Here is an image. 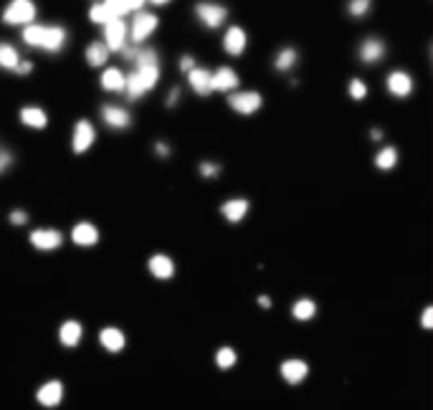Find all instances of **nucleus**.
I'll return each mask as SVG.
<instances>
[{
    "label": "nucleus",
    "instance_id": "nucleus-2",
    "mask_svg": "<svg viewBox=\"0 0 433 410\" xmlns=\"http://www.w3.org/2000/svg\"><path fill=\"white\" fill-rule=\"evenodd\" d=\"M158 25H160V18L155 16V13H150V10H137V13H132V21L127 25V39L132 41L134 46H142L152 33L158 31Z\"/></svg>",
    "mask_w": 433,
    "mask_h": 410
},
{
    "label": "nucleus",
    "instance_id": "nucleus-38",
    "mask_svg": "<svg viewBox=\"0 0 433 410\" xmlns=\"http://www.w3.org/2000/svg\"><path fill=\"white\" fill-rule=\"evenodd\" d=\"M155 155L160 157V160H167V157H170V152H173V150H170V145H167V142H155Z\"/></svg>",
    "mask_w": 433,
    "mask_h": 410
},
{
    "label": "nucleus",
    "instance_id": "nucleus-34",
    "mask_svg": "<svg viewBox=\"0 0 433 410\" xmlns=\"http://www.w3.org/2000/svg\"><path fill=\"white\" fill-rule=\"evenodd\" d=\"M198 175L203 180H215L221 175V165L218 163H211V160H203V163L198 165Z\"/></svg>",
    "mask_w": 433,
    "mask_h": 410
},
{
    "label": "nucleus",
    "instance_id": "nucleus-42",
    "mask_svg": "<svg viewBox=\"0 0 433 410\" xmlns=\"http://www.w3.org/2000/svg\"><path fill=\"white\" fill-rule=\"evenodd\" d=\"M178 99H180V89L175 86L173 92H170V96H167V107H175V104H178Z\"/></svg>",
    "mask_w": 433,
    "mask_h": 410
},
{
    "label": "nucleus",
    "instance_id": "nucleus-13",
    "mask_svg": "<svg viewBox=\"0 0 433 410\" xmlns=\"http://www.w3.org/2000/svg\"><path fill=\"white\" fill-rule=\"evenodd\" d=\"M99 116H102V122L114 132H122L132 127V114H129L125 107H119V104H104V107L99 109Z\"/></svg>",
    "mask_w": 433,
    "mask_h": 410
},
{
    "label": "nucleus",
    "instance_id": "nucleus-4",
    "mask_svg": "<svg viewBox=\"0 0 433 410\" xmlns=\"http://www.w3.org/2000/svg\"><path fill=\"white\" fill-rule=\"evenodd\" d=\"M196 18L205 28L215 31L229 21V8L221 3H213V0H200V3H196Z\"/></svg>",
    "mask_w": 433,
    "mask_h": 410
},
{
    "label": "nucleus",
    "instance_id": "nucleus-16",
    "mask_svg": "<svg viewBox=\"0 0 433 410\" xmlns=\"http://www.w3.org/2000/svg\"><path fill=\"white\" fill-rule=\"evenodd\" d=\"M69 41V31L63 25H43V39H41V51L46 54H61Z\"/></svg>",
    "mask_w": 433,
    "mask_h": 410
},
{
    "label": "nucleus",
    "instance_id": "nucleus-10",
    "mask_svg": "<svg viewBox=\"0 0 433 410\" xmlns=\"http://www.w3.org/2000/svg\"><path fill=\"white\" fill-rule=\"evenodd\" d=\"M69 238H71V243H74V246L92 248V246H96V243H99L102 233H99V228H96L92 221H79V223L71 225Z\"/></svg>",
    "mask_w": 433,
    "mask_h": 410
},
{
    "label": "nucleus",
    "instance_id": "nucleus-17",
    "mask_svg": "<svg viewBox=\"0 0 433 410\" xmlns=\"http://www.w3.org/2000/svg\"><path fill=\"white\" fill-rule=\"evenodd\" d=\"M81 340H84V325L79 319H63L59 325V345L66 349L79 347Z\"/></svg>",
    "mask_w": 433,
    "mask_h": 410
},
{
    "label": "nucleus",
    "instance_id": "nucleus-31",
    "mask_svg": "<svg viewBox=\"0 0 433 410\" xmlns=\"http://www.w3.org/2000/svg\"><path fill=\"white\" fill-rule=\"evenodd\" d=\"M372 10V0H350L347 3V13L352 18H365Z\"/></svg>",
    "mask_w": 433,
    "mask_h": 410
},
{
    "label": "nucleus",
    "instance_id": "nucleus-18",
    "mask_svg": "<svg viewBox=\"0 0 433 410\" xmlns=\"http://www.w3.org/2000/svg\"><path fill=\"white\" fill-rule=\"evenodd\" d=\"M251 210V201L249 198H229V201L221 203V216L226 223L236 225L241 223Z\"/></svg>",
    "mask_w": 433,
    "mask_h": 410
},
{
    "label": "nucleus",
    "instance_id": "nucleus-35",
    "mask_svg": "<svg viewBox=\"0 0 433 410\" xmlns=\"http://www.w3.org/2000/svg\"><path fill=\"white\" fill-rule=\"evenodd\" d=\"M28 218H31V216H28V210H23V208H13V210L8 213V223H10V225H25V223H28Z\"/></svg>",
    "mask_w": 433,
    "mask_h": 410
},
{
    "label": "nucleus",
    "instance_id": "nucleus-23",
    "mask_svg": "<svg viewBox=\"0 0 433 410\" xmlns=\"http://www.w3.org/2000/svg\"><path fill=\"white\" fill-rule=\"evenodd\" d=\"M238 84H241V79H238V74L231 66H218V69L213 71V92L231 94L236 92Z\"/></svg>",
    "mask_w": 433,
    "mask_h": 410
},
{
    "label": "nucleus",
    "instance_id": "nucleus-11",
    "mask_svg": "<svg viewBox=\"0 0 433 410\" xmlns=\"http://www.w3.org/2000/svg\"><path fill=\"white\" fill-rule=\"evenodd\" d=\"M96 340H99V347H102L104 352H109V355H119V352H125V347H127L125 329H119V327H114V325L102 327L99 334H96Z\"/></svg>",
    "mask_w": 433,
    "mask_h": 410
},
{
    "label": "nucleus",
    "instance_id": "nucleus-27",
    "mask_svg": "<svg viewBox=\"0 0 433 410\" xmlns=\"http://www.w3.org/2000/svg\"><path fill=\"white\" fill-rule=\"evenodd\" d=\"M213 362H215V367L223 372L233 370L238 365V352L236 347H231V345H221V347L215 349V355H213Z\"/></svg>",
    "mask_w": 433,
    "mask_h": 410
},
{
    "label": "nucleus",
    "instance_id": "nucleus-33",
    "mask_svg": "<svg viewBox=\"0 0 433 410\" xmlns=\"http://www.w3.org/2000/svg\"><path fill=\"white\" fill-rule=\"evenodd\" d=\"M347 94H350V99L363 101L365 96H368V84H365L363 79H352V81L347 84Z\"/></svg>",
    "mask_w": 433,
    "mask_h": 410
},
{
    "label": "nucleus",
    "instance_id": "nucleus-45",
    "mask_svg": "<svg viewBox=\"0 0 433 410\" xmlns=\"http://www.w3.org/2000/svg\"><path fill=\"white\" fill-rule=\"evenodd\" d=\"M152 6H167V3H170V0H150Z\"/></svg>",
    "mask_w": 433,
    "mask_h": 410
},
{
    "label": "nucleus",
    "instance_id": "nucleus-6",
    "mask_svg": "<svg viewBox=\"0 0 433 410\" xmlns=\"http://www.w3.org/2000/svg\"><path fill=\"white\" fill-rule=\"evenodd\" d=\"M96 142V127L89 119H79L74 124V132H71V152L74 155H84L89 150L94 147Z\"/></svg>",
    "mask_w": 433,
    "mask_h": 410
},
{
    "label": "nucleus",
    "instance_id": "nucleus-39",
    "mask_svg": "<svg viewBox=\"0 0 433 410\" xmlns=\"http://www.w3.org/2000/svg\"><path fill=\"white\" fill-rule=\"evenodd\" d=\"M10 165H13V155H10V152H6V150H0V175L8 170Z\"/></svg>",
    "mask_w": 433,
    "mask_h": 410
},
{
    "label": "nucleus",
    "instance_id": "nucleus-25",
    "mask_svg": "<svg viewBox=\"0 0 433 410\" xmlns=\"http://www.w3.org/2000/svg\"><path fill=\"white\" fill-rule=\"evenodd\" d=\"M317 311H319V307H317V302L312 299V296H299L297 302L292 304V319H297V322H312V319L317 317Z\"/></svg>",
    "mask_w": 433,
    "mask_h": 410
},
{
    "label": "nucleus",
    "instance_id": "nucleus-22",
    "mask_svg": "<svg viewBox=\"0 0 433 410\" xmlns=\"http://www.w3.org/2000/svg\"><path fill=\"white\" fill-rule=\"evenodd\" d=\"M18 119H21V124L28 127V130H46L48 127V112L43 107H36V104L21 107Z\"/></svg>",
    "mask_w": 433,
    "mask_h": 410
},
{
    "label": "nucleus",
    "instance_id": "nucleus-44",
    "mask_svg": "<svg viewBox=\"0 0 433 410\" xmlns=\"http://www.w3.org/2000/svg\"><path fill=\"white\" fill-rule=\"evenodd\" d=\"M370 140L372 142H380V140H383V130H378V127H375V130H370Z\"/></svg>",
    "mask_w": 433,
    "mask_h": 410
},
{
    "label": "nucleus",
    "instance_id": "nucleus-7",
    "mask_svg": "<svg viewBox=\"0 0 433 410\" xmlns=\"http://www.w3.org/2000/svg\"><path fill=\"white\" fill-rule=\"evenodd\" d=\"M63 236L59 228H33L28 233V243H31L36 251H43V254H51V251H59L63 246Z\"/></svg>",
    "mask_w": 433,
    "mask_h": 410
},
{
    "label": "nucleus",
    "instance_id": "nucleus-15",
    "mask_svg": "<svg viewBox=\"0 0 433 410\" xmlns=\"http://www.w3.org/2000/svg\"><path fill=\"white\" fill-rule=\"evenodd\" d=\"M147 271H150L152 279H158V281H173L178 266H175L173 256H167V254H152L150 258H147Z\"/></svg>",
    "mask_w": 433,
    "mask_h": 410
},
{
    "label": "nucleus",
    "instance_id": "nucleus-21",
    "mask_svg": "<svg viewBox=\"0 0 433 410\" xmlns=\"http://www.w3.org/2000/svg\"><path fill=\"white\" fill-rule=\"evenodd\" d=\"M185 76H188L190 89H193L198 96H211L213 94V71L203 69V66H193Z\"/></svg>",
    "mask_w": 433,
    "mask_h": 410
},
{
    "label": "nucleus",
    "instance_id": "nucleus-9",
    "mask_svg": "<svg viewBox=\"0 0 433 410\" xmlns=\"http://www.w3.org/2000/svg\"><path fill=\"white\" fill-rule=\"evenodd\" d=\"M309 372H312V367H309V362L307 360H302V357H286V360L279 365V375H282V380L292 387L302 385V382L309 378Z\"/></svg>",
    "mask_w": 433,
    "mask_h": 410
},
{
    "label": "nucleus",
    "instance_id": "nucleus-12",
    "mask_svg": "<svg viewBox=\"0 0 433 410\" xmlns=\"http://www.w3.org/2000/svg\"><path fill=\"white\" fill-rule=\"evenodd\" d=\"M104 46L109 48V54H117L127 46L125 18H112L109 23H104Z\"/></svg>",
    "mask_w": 433,
    "mask_h": 410
},
{
    "label": "nucleus",
    "instance_id": "nucleus-37",
    "mask_svg": "<svg viewBox=\"0 0 433 410\" xmlns=\"http://www.w3.org/2000/svg\"><path fill=\"white\" fill-rule=\"evenodd\" d=\"M421 327L423 329H433V307L428 304L423 309V314H421Z\"/></svg>",
    "mask_w": 433,
    "mask_h": 410
},
{
    "label": "nucleus",
    "instance_id": "nucleus-41",
    "mask_svg": "<svg viewBox=\"0 0 433 410\" xmlns=\"http://www.w3.org/2000/svg\"><path fill=\"white\" fill-rule=\"evenodd\" d=\"M33 71V63L31 61H23V59H21V61H18V66H16V74H21V76H28V74H31Z\"/></svg>",
    "mask_w": 433,
    "mask_h": 410
},
{
    "label": "nucleus",
    "instance_id": "nucleus-20",
    "mask_svg": "<svg viewBox=\"0 0 433 410\" xmlns=\"http://www.w3.org/2000/svg\"><path fill=\"white\" fill-rule=\"evenodd\" d=\"M249 46V36L241 25H229L223 33V51L229 56H241Z\"/></svg>",
    "mask_w": 433,
    "mask_h": 410
},
{
    "label": "nucleus",
    "instance_id": "nucleus-3",
    "mask_svg": "<svg viewBox=\"0 0 433 410\" xmlns=\"http://www.w3.org/2000/svg\"><path fill=\"white\" fill-rule=\"evenodd\" d=\"M39 8L33 0H10L3 10V23L6 25H28L36 21Z\"/></svg>",
    "mask_w": 433,
    "mask_h": 410
},
{
    "label": "nucleus",
    "instance_id": "nucleus-36",
    "mask_svg": "<svg viewBox=\"0 0 433 410\" xmlns=\"http://www.w3.org/2000/svg\"><path fill=\"white\" fill-rule=\"evenodd\" d=\"M122 3V8H125V13L129 16V13H137V10H145V6H147V0H119Z\"/></svg>",
    "mask_w": 433,
    "mask_h": 410
},
{
    "label": "nucleus",
    "instance_id": "nucleus-30",
    "mask_svg": "<svg viewBox=\"0 0 433 410\" xmlns=\"http://www.w3.org/2000/svg\"><path fill=\"white\" fill-rule=\"evenodd\" d=\"M18 61H21V54H18V48L13 43H6V41H0V69L3 71H16Z\"/></svg>",
    "mask_w": 433,
    "mask_h": 410
},
{
    "label": "nucleus",
    "instance_id": "nucleus-32",
    "mask_svg": "<svg viewBox=\"0 0 433 410\" xmlns=\"http://www.w3.org/2000/svg\"><path fill=\"white\" fill-rule=\"evenodd\" d=\"M89 21L96 25H104V23H109L112 16H109V10L104 8V3H94L92 8H89Z\"/></svg>",
    "mask_w": 433,
    "mask_h": 410
},
{
    "label": "nucleus",
    "instance_id": "nucleus-26",
    "mask_svg": "<svg viewBox=\"0 0 433 410\" xmlns=\"http://www.w3.org/2000/svg\"><path fill=\"white\" fill-rule=\"evenodd\" d=\"M84 56H87V63L92 69H102L109 61V48L104 46V41H92L87 51H84Z\"/></svg>",
    "mask_w": 433,
    "mask_h": 410
},
{
    "label": "nucleus",
    "instance_id": "nucleus-24",
    "mask_svg": "<svg viewBox=\"0 0 433 410\" xmlns=\"http://www.w3.org/2000/svg\"><path fill=\"white\" fill-rule=\"evenodd\" d=\"M125 79H127L125 71L117 69V66H109V69L102 71V76H99V86L109 94H122L125 92Z\"/></svg>",
    "mask_w": 433,
    "mask_h": 410
},
{
    "label": "nucleus",
    "instance_id": "nucleus-5",
    "mask_svg": "<svg viewBox=\"0 0 433 410\" xmlns=\"http://www.w3.org/2000/svg\"><path fill=\"white\" fill-rule=\"evenodd\" d=\"M66 398V385H63V380L59 378H51L46 382H41L39 390H36V402H39L41 408H48L54 410L59 408Z\"/></svg>",
    "mask_w": 433,
    "mask_h": 410
},
{
    "label": "nucleus",
    "instance_id": "nucleus-40",
    "mask_svg": "<svg viewBox=\"0 0 433 410\" xmlns=\"http://www.w3.org/2000/svg\"><path fill=\"white\" fill-rule=\"evenodd\" d=\"M193 66H196V59H193V56H190V54L180 56V71H182V74H188Z\"/></svg>",
    "mask_w": 433,
    "mask_h": 410
},
{
    "label": "nucleus",
    "instance_id": "nucleus-29",
    "mask_svg": "<svg viewBox=\"0 0 433 410\" xmlns=\"http://www.w3.org/2000/svg\"><path fill=\"white\" fill-rule=\"evenodd\" d=\"M297 59H299V54H297V48L292 46H284L279 54L274 56V69L282 71V74H286V71H292L294 66H297Z\"/></svg>",
    "mask_w": 433,
    "mask_h": 410
},
{
    "label": "nucleus",
    "instance_id": "nucleus-1",
    "mask_svg": "<svg viewBox=\"0 0 433 410\" xmlns=\"http://www.w3.org/2000/svg\"><path fill=\"white\" fill-rule=\"evenodd\" d=\"M134 69L125 79V96L129 101H140L147 92H152L160 81V59L158 51L152 48H140L134 56Z\"/></svg>",
    "mask_w": 433,
    "mask_h": 410
},
{
    "label": "nucleus",
    "instance_id": "nucleus-14",
    "mask_svg": "<svg viewBox=\"0 0 433 410\" xmlns=\"http://www.w3.org/2000/svg\"><path fill=\"white\" fill-rule=\"evenodd\" d=\"M413 76H410L408 71L403 69H395L390 71L386 76V89L390 96H395V99H405V96H410L413 94Z\"/></svg>",
    "mask_w": 433,
    "mask_h": 410
},
{
    "label": "nucleus",
    "instance_id": "nucleus-43",
    "mask_svg": "<svg viewBox=\"0 0 433 410\" xmlns=\"http://www.w3.org/2000/svg\"><path fill=\"white\" fill-rule=\"evenodd\" d=\"M271 304H274V302H271V296H266V294L259 296V307H261V309H271Z\"/></svg>",
    "mask_w": 433,
    "mask_h": 410
},
{
    "label": "nucleus",
    "instance_id": "nucleus-28",
    "mask_svg": "<svg viewBox=\"0 0 433 410\" xmlns=\"http://www.w3.org/2000/svg\"><path fill=\"white\" fill-rule=\"evenodd\" d=\"M398 147H393V145H386V147L378 150V155H375V167L383 172H390L398 165Z\"/></svg>",
    "mask_w": 433,
    "mask_h": 410
},
{
    "label": "nucleus",
    "instance_id": "nucleus-8",
    "mask_svg": "<svg viewBox=\"0 0 433 410\" xmlns=\"http://www.w3.org/2000/svg\"><path fill=\"white\" fill-rule=\"evenodd\" d=\"M229 107L241 116H251L264 107V96L259 92H231L229 94Z\"/></svg>",
    "mask_w": 433,
    "mask_h": 410
},
{
    "label": "nucleus",
    "instance_id": "nucleus-19",
    "mask_svg": "<svg viewBox=\"0 0 433 410\" xmlns=\"http://www.w3.org/2000/svg\"><path fill=\"white\" fill-rule=\"evenodd\" d=\"M388 54V46L386 41L375 39V36H370V39H365L363 43H360V48H357V59L363 63H368V66H372V63L383 61Z\"/></svg>",
    "mask_w": 433,
    "mask_h": 410
}]
</instances>
